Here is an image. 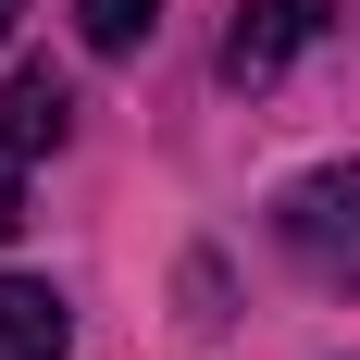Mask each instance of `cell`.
<instances>
[{
    "label": "cell",
    "mask_w": 360,
    "mask_h": 360,
    "mask_svg": "<svg viewBox=\"0 0 360 360\" xmlns=\"http://www.w3.org/2000/svg\"><path fill=\"white\" fill-rule=\"evenodd\" d=\"M274 236L311 286H360V162H323L274 199Z\"/></svg>",
    "instance_id": "1"
},
{
    "label": "cell",
    "mask_w": 360,
    "mask_h": 360,
    "mask_svg": "<svg viewBox=\"0 0 360 360\" xmlns=\"http://www.w3.org/2000/svg\"><path fill=\"white\" fill-rule=\"evenodd\" d=\"M323 25H335V0H236V25H224V87H274Z\"/></svg>",
    "instance_id": "2"
},
{
    "label": "cell",
    "mask_w": 360,
    "mask_h": 360,
    "mask_svg": "<svg viewBox=\"0 0 360 360\" xmlns=\"http://www.w3.org/2000/svg\"><path fill=\"white\" fill-rule=\"evenodd\" d=\"M63 348H75L63 286H37V274H0V360H63Z\"/></svg>",
    "instance_id": "3"
},
{
    "label": "cell",
    "mask_w": 360,
    "mask_h": 360,
    "mask_svg": "<svg viewBox=\"0 0 360 360\" xmlns=\"http://www.w3.org/2000/svg\"><path fill=\"white\" fill-rule=\"evenodd\" d=\"M0 112H13V137H25V149H63V137H75V87H63L50 63L13 75V100H0Z\"/></svg>",
    "instance_id": "4"
},
{
    "label": "cell",
    "mask_w": 360,
    "mask_h": 360,
    "mask_svg": "<svg viewBox=\"0 0 360 360\" xmlns=\"http://www.w3.org/2000/svg\"><path fill=\"white\" fill-rule=\"evenodd\" d=\"M149 25H162V0H75V37H87L100 63H124Z\"/></svg>",
    "instance_id": "5"
},
{
    "label": "cell",
    "mask_w": 360,
    "mask_h": 360,
    "mask_svg": "<svg viewBox=\"0 0 360 360\" xmlns=\"http://www.w3.org/2000/svg\"><path fill=\"white\" fill-rule=\"evenodd\" d=\"M13 224H25V137L0 124V249H13Z\"/></svg>",
    "instance_id": "6"
},
{
    "label": "cell",
    "mask_w": 360,
    "mask_h": 360,
    "mask_svg": "<svg viewBox=\"0 0 360 360\" xmlns=\"http://www.w3.org/2000/svg\"><path fill=\"white\" fill-rule=\"evenodd\" d=\"M13 13H25V0H0V37H13Z\"/></svg>",
    "instance_id": "7"
}]
</instances>
